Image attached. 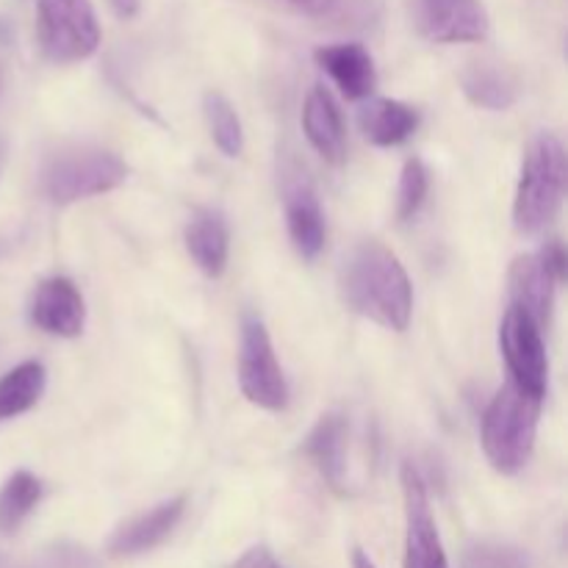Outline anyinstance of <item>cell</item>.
<instances>
[{"label": "cell", "mask_w": 568, "mask_h": 568, "mask_svg": "<svg viewBox=\"0 0 568 568\" xmlns=\"http://www.w3.org/2000/svg\"><path fill=\"white\" fill-rule=\"evenodd\" d=\"M128 178V164L111 150L75 148L61 150L44 164L42 192L59 205L114 192Z\"/></svg>", "instance_id": "cell-4"}, {"label": "cell", "mask_w": 568, "mask_h": 568, "mask_svg": "<svg viewBox=\"0 0 568 568\" xmlns=\"http://www.w3.org/2000/svg\"><path fill=\"white\" fill-rule=\"evenodd\" d=\"M292 6H297V9L308 11V14H325V11L333 9V3L336 0H288Z\"/></svg>", "instance_id": "cell-27"}, {"label": "cell", "mask_w": 568, "mask_h": 568, "mask_svg": "<svg viewBox=\"0 0 568 568\" xmlns=\"http://www.w3.org/2000/svg\"><path fill=\"white\" fill-rule=\"evenodd\" d=\"M39 48L55 64L83 61L100 48V22L89 0H37Z\"/></svg>", "instance_id": "cell-5"}, {"label": "cell", "mask_w": 568, "mask_h": 568, "mask_svg": "<svg viewBox=\"0 0 568 568\" xmlns=\"http://www.w3.org/2000/svg\"><path fill=\"white\" fill-rule=\"evenodd\" d=\"M111 6H114V11L122 17V20H131V17L139 14L142 0H111Z\"/></svg>", "instance_id": "cell-28"}, {"label": "cell", "mask_w": 568, "mask_h": 568, "mask_svg": "<svg viewBox=\"0 0 568 568\" xmlns=\"http://www.w3.org/2000/svg\"><path fill=\"white\" fill-rule=\"evenodd\" d=\"M203 114H205V122H209L211 139H214L216 148H220L227 159L242 155L244 131H242V120H239L231 100L220 92H205Z\"/></svg>", "instance_id": "cell-22"}, {"label": "cell", "mask_w": 568, "mask_h": 568, "mask_svg": "<svg viewBox=\"0 0 568 568\" xmlns=\"http://www.w3.org/2000/svg\"><path fill=\"white\" fill-rule=\"evenodd\" d=\"M3 161H6V148L3 142H0V172H3Z\"/></svg>", "instance_id": "cell-30"}, {"label": "cell", "mask_w": 568, "mask_h": 568, "mask_svg": "<svg viewBox=\"0 0 568 568\" xmlns=\"http://www.w3.org/2000/svg\"><path fill=\"white\" fill-rule=\"evenodd\" d=\"M530 555L508 541H475L466 547L464 568H530Z\"/></svg>", "instance_id": "cell-23"}, {"label": "cell", "mask_w": 568, "mask_h": 568, "mask_svg": "<svg viewBox=\"0 0 568 568\" xmlns=\"http://www.w3.org/2000/svg\"><path fill=\"white\" fill-rule=\"evenodd\" d=\"M464 94L488 111H505L519 100V81L505 67L491 61H475L460 75Z\"/></svg>", "instance_id": "cell-19"}, {"label": "cell", "mask_w": 568, "mask_h": 568, "mask_svg": "<svg viewBox=\"0 0 568 568\" xmlns=\"http://www.w3.org/2000/svg\"><path fill=\"white\" fill-rule=\"evenodd\" d=\"M0 89H3V67H0Z\"/></svg>", "instance_id": "cell-31"}, {"label": "cell", "mask_w": 568, "mask_h": 568, "mask_svg": "<svg viewBox=\"0 0 568 568\" xmlns=\"http://www.w3.org/2000/svg\"><path fill=\"white\" fill-rule=\"evenodd\" d=\"M286 225L294 250L305 261H314L322 253V247H325L327 225L320 197H316V189L311 186L305 172L286 183Z\"/></svg>", "instance_id": "cell-12"}, {"label": "cell", "mask_w": 568, "mask_h": 568, "mask_svg": "<svg viewBox=\"0 0 568 568\" xmlns=\"http://www.w3.org/2000/svg\"><path fill=\"white\" fill-rule=\"evenodd\" d=\"M566 150L555 133L532 139L516 189L514 222L521 233H541L552 225L564 203Z\"/></svg>", "instance_id": "cell-2"}, {"label": "cell", "mask_w": 568, "mask_h": 568, "mask_svg": "<svg viewBox=\"0 0 568 568\" xmlns=\"http://www.w3.org/2000/svg\"><path fill=\"white\" fill-rule=\"evenodd\" d=\"M353 568H377V566L372 564L369 555H366L364 549H355V552H353Z\"/></svg>", "instance_id": "cell-29"}, {"label": "cell", "mask_w": 568, "mask_h": 568, "mask_svg": "<svg viewBox=\"0 0 568 568\" xmlns=\"http://www.w3.org/2000/svg\"><path fill=\"white\" fill-rule=\"evenodd\" d=\"M347 419L342 414H327L305 438V455L316 466L322 480L336 491L344 488V471H347Z\"/></svg>", "instance_id": "cell-17"}, {"label": "cell", "mask_w": 568, "mask_h": 568, "mask_svg": "<svg viewBox=\"0 0 568 568\" xmlns=\"http://www.w3.org/2000/svg\"><path fill=\"white\" fill-rule=\"evenodd\" d=\"M186 250L197 270L209 277H220L231 255V233L220 211L200 209L186 225Z\"/></svg>", "instance_id": "cell-16"}, {"label": "cell", "mask_w": 568, "mask_h": 568, "mask_svg": "<svg viewBox=\"0 0 568 568\" xmlns=\"http://www.w3.org/2000/svg\"><path fill=\"white\" fill-rule=\"evenodd\" d=\"M344 303L355 314L405 331L414 311V286L397 255L381 242H361L342 266Z\"/></svg>", "instance_id": "cell-1"}, {"label": "cell", "mask_w": 568, "mask_h": 568, "mask_svg": "<svg viewBox=\"0 0 568 568\" xmlns=\"http://www.w3.org/2000/svg\"><path fill=\"white\" fill-rule=\"evenodd\" d=\"M488 26L491 22L483 0H419V28L433 42H483Z\"/></svg>", "instance_id": "cell-10"}, {"label": "cell", "mask_w": 568, "mask_h": 568, "mask_svg": "<svg viewBox=\"0 0 568 568\" xmlns=\"http://www.w3.org/2000/svg\"><path fill=\"white\" fill-rule=\"evenodd\" d=\"M361 131L377 148H397L405 139H410L419 128V111L399 100H369L361 109Z\"/></svg>", "instance_id": "cell-18"}, {"label": "cell", "mask_w": 568, "mask_h": 568, "mask_svg": "<svg viewBox=\"0 0 568 568\" xmlns=\"http://www.w3.org/2000/svg\"><path fill=\"white\" fill-rule=\"evenodd\" d=\"M31 568H94V560L89 558L83 549L59 547V549H50L48 558Z\"/></svg>", "instance_id": "cell-25"}, {"label": "cell", "mask_w": 568, "mask_h": 568, "mask_svg": "<svg viewBox=\"0 0 568 568\" xmlns=\"http://www.w3.org/2000/svg\"><path fill=\"white\" fill-rule=\"evenodd\" d=\"M316 61H320L322 70L331 75V81L342 89V94L347 100L369 98V94L375 92V61H372L369 50H366L364 44H327V48L316 50Z\"/></svg>", "instance_id": "cell-14"}, {"label": "cell", "mask_w": 568, "mask_h": 568, "mask_svg": "<svg viewBox=\"0 0 568 568\" xmlns=\"http://www.w3.org/2000/svg\"><path fill=\"white\" fill-rule=\"evenodd\" d=\"M31 322L50 336H81L87 325V305L75 283L61 275L39 283L31 300Z\"/></svg>", "instance_id": "cell-11"}, {"label": "cell", "mask_w": 568, "mask_h": 568, "mask_svg": "<svg viewBox=\"0 0 568 568\" xmlns=\"http://www.w3.org/2000/svg\"><path fill=\"white\" fill-rule=\"evenodd\" d=\"M48 372L39 361H26L0 377V419H14L42 399Z\"/></svg>", "instance_id": "cell-20"}, {"label": "cell", "mask_w": 568, "mask_h": 568, "mask_svg": "<svg viewBox=\"0 0 568 568\" xmlns=\"http://www.w3.org/2000/svg\"><path fill=\"white\" fill-rule=\"evenodd\" d=\"M183 510H186V497H172L155 505L148 514L136 516L114 532V538L109 541V552L114 558H133V555L150 552L161 541H166L172 530L181 525Z\"/></svg>", "instance_id": "cell-13"}, {"label": "cell", "mask_w": 568, "mask_h": 568, "mask_svg": "<svg viewBox=\"0 0 568 568\" xmlns=\"http://www.w3.org/2000/svg\"><path fill=\"white\" fill-rule=\"evenodd\" d=\"M427 189H430V172L422 164L419 159H408L403 166V175H399V189H397V216L399 222L414 220L416 211L422 209L427 197Z\"/></svg>", "instance_id": "cell-24"}, {"label": "cell", "mask_w": 568, "mask_h": 568, "mask_svg": "<svg viewBox=\"0 0 568 568\" xmlns=\"http://www.w3.org/2000/svg\"><path fill=\"white\" fill-rule=\"evenodd\" d=\"M239 386L244 397L266 410H283L288 405V386L277 364L270 331L261 316L247 314L239 342Z\"/></svg>", "instance_id": "cell-6"}, {"label": "cell", "mask_w": 568, "mask_h": 568, "mask_svg": "<svg viewBox=\"0 0 568 568\" xmlns=\"http://www.w3.org/2000/svg\"><path fill=\"white\" fill-rule=\"evenodd\" d=\"M303 131L322 159L331 161V164H342L344 155H347L342 111L325 87H314L305 98Z\"/></svg>", "instance_id": "cell-15"}, {"label": "cell", "mask_w": 568, "mask_h": 568, "mask_svg": "<svg viewBox=\"0 0 568 568\" xmlns=\"http://www.w3.org/2000/svg\"><path fill=\"white\" fill-rule=\"evenodd\" d=\"M566 275V253L560 244H549L541 253L519 255L510 264V305H519L521 311L532 316L538 325L549 320L555 303V288Z\"/></svg>", "instance_id": "cell-8"}, {"label": "cell", "mask_w": 568, "mask_h": 568, "mask_svg": "<svg viewBox=\"0 0 568 568\" xmlns=\"http://www.w3.org/2000/svg\"><path fill=\"white\" fill-rule=\"evenodd\" d=\"M538 408L541 403L508 383L488 403L483 414V449L491 466L503 475H516L527 466L536 449Z\"/></svg>", "instance_id": "cell-3"}, {"label": "cell", "mask_w": 568, "mask_h": 568, "mask_svg": "<svg viewBox=\"0 0 568 568\" xmlns=\"http://www.w3.org/2000/svg\"><path fill=\"white\" fill-rule=\"evenodd\" d=\"M499 347H503L505 364H508L510 377H514L510 383L519 392H525L527 397L541 403L549 381V361L541 325L527 311H521L519 305H510L503 325H499Z\"/></svg>", "instance_id": "cell-7"}, {"label": "cell", "mask_w": 568, "mask_h": 568, "mask_svg": "<svg viewBox=\"0 0 568 568\" xmlns=\"http://www.w3.org/2000/svg\"><path fill=\"white\" fill-rule=\"evenodd\" d=\"M231 568H283L275 560V555L270 552L266 547H253L242 555Z\"/></svg>", "instance_id": "cell-26"}, {"label": "cell", "mask_w": 568, "mask_h": 568, "mask_svg": "<svg viewBox=\"0 0 568 568\" xmlns=\"http://www.w3.org/2000/svg\"><path fill=\"white\" fill-rule=\"evenodd\" d=\"M405 491V568H447L442 536L433 519L425 480L414 466L403 469Z\"/></svg>", "instance_id": "cell-9"}, {"label": "cell", "mask_w": 568, "mask_h": 568, "mask_svg": "<svg viewBox=\"0 0 568 568\" xmlns=\"http://www.w3.org/2000/svg\"><path fill=\"white\" fill-rule=\"evenodd\" d=\"M42 499V480L31 471H14L0 488V532H14Z\"/></svg>", "instance_id": "cell-21"}]
</instances>
